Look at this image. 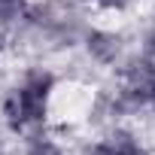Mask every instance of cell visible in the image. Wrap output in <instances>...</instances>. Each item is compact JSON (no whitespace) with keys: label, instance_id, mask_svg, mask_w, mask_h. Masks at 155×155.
<instances>
[{"label":"cell","instance_id":"4","mask_svg":"<svg viewBox=\"0 0 155 155\" xmlns=\"http://www.w3.org/2000/svg\"><path fill=\"white\" fill-rule=\"evenodd\" d=\"M21 155H70V152H67V140L58 137L52 128H46V131H40V134L25 137Z\"/></svg>","mask_w":155,"mask_h":155},{"label":"cell","instance_id":"6","mask_svg":"<svg viewBox=\"0 0 155 155\" xmlns=\"http://www.w3.org/2000/svg\"><path fill=\"white\" fill-rule=\"evenodd\" d=\"M73 3H82V6H91V0H73Z\"/></svg>","mask_w":155,"mask_h":155},{"label":"cell","instance_id":"1","mask_svg":"<svg viewBox=\"0 0 155 155\" xmlns=\"http://www.w3.org/2000/svg\"><path fill=\"white\" fill-rule=\"evenodd\" d=\"M61 88L58 73L46 64L25 67L0 97V125L12 137H31L49 128L52 97Z\"/></svg>","mask_w":155,"mask_h":155},{"label":"cell","instance_id":"2","mask_svg":"<svg viewBox=\"0 0 155 155\" xmlns=\"http://www.w3.org/2000/svg\"><path fill=\"white\" fill-rule=\"evenodd\" d=\"M82 52H85V58H88V64H94V67H104V70H119L137 49H131L128 46V37L122 34V31H116V28H104V25H91L88 31H85V37H82Z\"/></svg>","mask_w":155,"mask_h":155},{"label":"cell","instance_id":"7","mask_svg":"<svg viewBox=\"0 0 155 155\" xmlns=\"http://www.w3.org/2000/svg\"><path fill=\"white\" fill-rule=\"evenodd\" d=\"M0 155H3V146H0Z\"/></svg>","mask_w":155,"mask_h":155},{"label":"cell","instance_id":"3","mask_svg":"<svg viewBox=\"0 0 155 155\" xmlns=\"http://www.w3.org/2000/svg\"><path fill=\"white\" fill-rule=\"evenodd\" d=\"M82 155H152V149L146 146V140L137 128L122 122V125L101 131L94 140H88Z\"/></svg>","mask_w":155,"mask_h":155},{"label":"cell","instance_id":"5","mask_svg":"<svg viewBox=\"0 0 155 155\" xmlns=\"http://www.w3.org/2000/svg\"><path fill=\"white\" fill-rule=\"evenodd\" d=\"M137 3H140V0H91V6H94L97 12H110V15H125V12H131Z\"/></svg>","mask_w":155,"mask_h":155}]
</instances>
